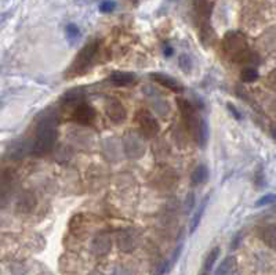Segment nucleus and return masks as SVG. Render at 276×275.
Segmentation results:
<instances>
[{"label": "nucleus", "mask_w": 276, "mask_h": 275, "mask_svg": "<svg viewBox=\"0 0 276 275\" xmlns=\"http://www.w3.org/2000/svg\"><path fill=\"white\" fill-rule=\"evenodd\" d=\"M170 1H176V0H170Z\"/></svg>", "instance_id": "nucleus-34"}, {"label": "nucleus", "mask_w": 276, "mask_h": 275, "mask_svg": "<svg viewBox=\"0 0 276 275\" xmlns=\"http://www.w3.org/2000/svg\"><path fill=\"white\" fill-rule=\"evenodd\" d=\"M135 120H137L140 130L145 137H155L161 130L158 120L155 119L153 115L148 111H138Z\"/></svg>", "instance_id": "nucleus-5"}, {"label": "nucleus", "mask_w": 276, "mask_h": 275, "mask_svg": "<svg viewBox=\"0 0 276 275\" xmlns=\"http://www.w3.org/2000/svg\"><path fill=\"white\" fill-rule=\"evenodd\" d=\"M207 199L209 198H205V201L200 203V206H199V209L195 213V216H194V219H192V223H191V234H194L197 228V226H199V223L202 220V216H203V213H205V209H206V203H207Z\"/></svg>", "instance_id": "nucleus-19"}, {"label": "nucleus", "mask_w": 276, "mask_h": 275, "mask_svg": "<svg viewBox=\"0 0 276 275\" xmlns=\"http://www.w3.org/2000/svg\"><path fill=\"white\" fill-rule=\"evenodd\" d=\"M163 53H164V55H166V57H171V55H173V53H174V50H173V49H171L169 45H164V46H163Z\"/></svg>", "instance_id": "nucleus-30"}, {"label": "nucleus", "mask_w": 276, "mask_h": 275, "mask_svg": "<svg viewBox=\"0 0 276 275\" xmlns=\"http://www.w3.org/2000/svg\"><path fill=\"white\" fill-rule=\"evenodd\" d=\"M268 83H269L274 89H276V71H274L272 74L269 75V78H268Z\"/></svg>", "instance_id": "nucleus-29"}, {"label": "nucleus", "mask_w": 276, "mask_h": 275, "mask_svg": "<svg viewBox=\"0 0 276 275\" xmlns=\"http://www.w3.org/2000/svg\"><path fill=\"white\" fill-rule=\"evenodd\" d=\"M123 151L127 158L138 159L145 154V144L143 138L135 133H127L123 138Z\"/></svg>", "instance_id": "nucleus-4"}, {"label": "nucleus", "mask_w": 276, "mask_h": 275, "mask_svg": "<svg viewBox=\"0 0 276 275\" xmlns=\"http://www.w3.org/2000/svg\"><path fill=\"white\" fill-rule=\"evenodd\" d=\"M271 134H272V137H274V140L276 141V126L271 128Z\"/></svg>", "instance_id": "nucleus-32"}, {"label": "nucleus", "mask_w": 276, "mask_h": 275, "mask_svg": "<svg viewBox=\"0 0 276 275\" xmlns=\"http://www.w3.org/2000/svg\"><path fill=\"white\" fill-rule=\"evenodd\" d=\"M261 239L269 248L276 246V226H267L261 231Z\"/></svg>", "instance_id": "nucleus-12"}, {"label": "nucleus", "mask_w": 276, "mask_h": 275, "mask_svg": "<svg viewBox=\"0 0 276 275\" xmlns=\"http://www.w3.org/2000/svg\"><path fill=\"white\" fill-rule=\"evenodd\" d=\"M207 177H209V172H207V167L205 165L197 166L195 170H194L192 176H191L194 185H199V184L205 183L206 180H207Z\"/></svg>", "instance_id": "nucleus-13"}, {"label": "nucleus", "mask_w": 276, "mask_h": 275, "mask_svg": "<svg viewBox=\"0 0 276 275\" xmlns=\"http://www.w3.org/2000/svg\"><path fill=\"white\" fill-rule=\"evenodd\" d=\"M241 238H242V234H239L236 238H235V241L232 242V249H236L238 248V243H239V241H241Z\"/></svg>", "instance_id": "nucleus-31"}, {"label": "nucleus", "mask_w": 276, "mask_h": 275, "mask_svg": "<svg viewBox=\"0 0 276 275\" xmlns=\"http://www.w3.org/2000/svg\"><path fill=\"white\" fill-rule=\"evenodd\" d=\"M223 49L227 54L231 55L232 58H235V60H238L242 54H244L249 50L246 37L239 32L227 33L223 40Z\"/></svg>", "instance_id": "nucleus-3"}, {"label": "nucleus", "mask_w": 276, "mask_h": 275, "mask_svg": "<svg viewBox=\"0 0 276 275\" xmlns=\"http://www.w3.org/2000/svg\"><path fill=\"white\" fill-rule=\"evenodd\" d=\"M135 81V75L131 72H125V71H116L111 74V82L115 86H129Z\"/></svg>", "instance_id": "nucleus-11"}, {"label": "nucleus", "mask_w": 276, "mask_h": 275, "mask_svg": "<svg viewBox=\"0 0 276 275\" xmlns=\"http://www.w3.org/2000/svg\"><path fill=\"white\" fill-rule=\"evenodd\" d=\"M105 113L114 123H122L127 118V111L123 104L116 98H109L105 102Z\"/></svg>", "instance_id": "nucleus-6"}, {"label": "nucleus", "mask_w": 276, "mask_h": 275, "mask_svg": "<svg viewBox=\"0 0 276 275\" xmlns=\"http://www.w3.org/2000/svg\"><path fill=\"white\" fill-rule=\"evenodd\" d=\"M83 92H81V89H72L69 90L68 93H65L64 94V102H66V104H72V102H76L78 105L81 104V101L83 100Z\"/></svg>", "instance_id": "nucleus-18"}, {"label": "nucleus", "mask_w": 276, "mask_h": 275, "mask_svg": "<svg viewBox=\"0 0 276 275\" xmlns=\"http://www.w3.org/2000/svg\"><path fill=\"white\" fill-rule=\"evenodd\" d=\"M153 110H155V112L158 113V115H161V116H167L170 113V111H171V108H170V104L167 102L166 100H155V102H153Z\"/></svg>", "instance_id": "nucleus-20"}, {"label": "nucleus", "mask_w": 276, "mask_h": 275, "mask_svg": "<svg viewBox=\"0 0 276 275\" xmlns=\"http://www.w3.org/2000/svg\"><path fill=\"white\" fill-rule=\"evenodd\" d=\"M179 65L184 72H189L192 69V58L188 54H181L179 57Z\"/></svg>", "instance_id": "nucleus-22"}, {"label": "nucleus", "mask_w": 276, "mask_h": 275, "mask_svg": "<svg viewBox=\"0 0 276 275\" xmlns=\"http://www.w3.org/2000/svg\"><path fill=\"white\" fill-rule=\"evenodd\" d=\"M227 107H228V110H229V112H231L232 115H233V116H235L236 119H238V120L242 119V115H241V113H239V111L236 110V107H235L233 104H228Z\"/></svg>", "instance_id": "nucleus-28"}, {"label": "nucleus", "mask_w": 276, "mask_h": 275, "mask_svg": "<svg viewBox=\"0 0 276 275\" xmlns=\"http://www.w3.org/2000/svg\"><path fill=\"white\" fill-rule=\"evenodd\" d=\"M169 261L167 260H164V261H162L159 266L156 267V273H155V275H163L167 270H169Z\"/></svg>", "instance_id": "nucleus-26"}, {"label": "nucleus", "mask_w": 276, "mask_h": 275, "mask_svg": "<svg viewBox=\"0 0 276 275\" xmlns=\"http://www.w3.org/2000/svg\"><path fill=\"white\" fill-rule=\"evenodd\" d=\"M116 245L122 252H133L137 246V235L131 229H122L116 237Z\"/></svg>", "instance_id": "nucleus-8"}, {"label": "nucleus", "mask_w": 276, "mask_h": 275, "mask_svg": "<svg viewBox=\"0 0 276 275\" xmlns=\"http://www.w3.org/2000/svg\"><path fill=\"white\" fill-rule=\"evenodd\" d=\"M207 137H209V129H207V125L203 119L202 120V126H200V131H199V140H197L200 147H205L206 143H207Z\"/></svg>", "instance_id": "nucleus-23"}, {"label": "nucleus", "mask_w": 276, "mask_h": 275, "mask_svg": "<svg viewBox=\"0 0 276 275\" xmlns=\"http://www.w3.org/2000/svg\"><path fill=\"white\" fill-rule=\"evenodd\" d=\"M151 78L155 82H158L159 84H162L163 87L169 89L171 92H182V90H184V86H182L176 78H173V76H170V75L167 74L153 72V74H151Z\"/></svg>", "instance_id": "nucleus-10"}, {"label": "nucleus", "mask_w": 276, "mask_h": 275, "mask_svg": "<svg viewBox=\"0 0 276 275\" xmlns=\"http://www.w3.org/2000/svg\"><path fill=\"white\" fill-rule=\"evenodd\" d=\"M259 71H257V68H254V66H244L241 72V79L246 83L256 82V81L259 79Z\"/></svg>", "instance_id": "nucleus-15"}, {"label": "nucleus", "mask_w": 276, "mask_h": 275, "mask_svg": "<svg viewBox=\"0 0 276 275\" xmlns=\"http://www.w3.org/2000/svg\"><path fill=\"white\" fill-rule=\"evenodd\" d=\"M202 275H209V273H203V274Z\"/></svg>", "instance_id": "nucleus-33"}, {"label": "nucleus", "mask_w": 276, "mask_h": 275, "mask_svg": "<svg viewBox=\"0 0 276 275\" xmlns=\"http://www.w3.org/2000/svg\"><path fill=\"white\" fill-rule=\"evenodd\" d=\"M65 35H66V39L69 40V43L73 45L81 39V29L76 24H68L65 28Z\"/></svg>", "instance_id": "nucleus-16"}, {"label": "nucleus", "mask_w": 276, "mask_h": 275, "mask_svg": "<svg viewBox=\"0 0 276 275\" xmlns=\"http://www.w3.org/2000/svg\"><path fill=\"white\" fill-rule=\"evenodd\" d=\"M98 49H99V42L98 40H94V42L89 43L87 46L83 47L79 51V54L76 55L73 64L71 65L68 75L69 76H78V75L84 74L90 66V64L93 63V60L96 58Z\"/></svg>", "instance_id": "nucleus-2"}, {"label": "nucleus", "mask_w": 276, "mask_h": 275, "mask_svg": "<svg viewBox=\"0 0 276 275\" xmlns=\"http://www.w3.org/2000/svg\"><path fill=\"white\" fill-rule=\"evenodd\" d=\"M112 248V239L107 232H99L91 241V252L94 256H105Z\"/></svg>", "instance_id": "nucleus-7"}, {"label": "nucleus", "mask_w": 276, "mask_h": 275, "mask_svg": "<svg viewBox=\"0 0 276 275\" xmlns=\"http://www.w3.org/2000/svg\"><path fill=\"white\" fill-rule=\"evenodd\" d=\"M96 118H97L96 111L87 104H79L73 111V119L81 125H91Z\"/></svg>", "instance_id": "nucleus-9"}, {"label": "nucleus", "mask_w": 276, "mask_h": 275, "mask_svg": "<svg viewBox=\"0 0 276 275\" xmlns=\"http://www.w3.org/2000/svg\"><path fill=\"white\" fill-rule=\"evenodd\" d=\"M220 256V248H214L205 260V264H203V273H209L211 268H213L214 263L217 261V259Z\"/></svg>", "instance_id": "nucleus-21"}, {"label": "nucleus", "mask_w": 276, "mask_h": 275, "mask_svg": "<svg viewBox=\"0 0 276 275\" xmlns=\"http://www.w3.org/2000/svg\"><path fill=\"white\" fill-rule=\"evenodd\" d=\"M116 9V1L114 0H102L101 3H99V10H101V13H112L114 10Z\"/></svg>", "instance_id": "nucleus-24"}, {"label": "nucleus", "mask_w": 276, "mask_h": 275, "mask_svg": "<svg viewBox=\"0 0 276 275\" xmlns=\"http://www.w3.org/2000/svg\"><path fill=\"white\" fill-rule=\"evenodd\" d=\"M235 264H236V261H235V257H227V259H224L223 263L220 264V267L217 268V271H215V275H228L231 274L232 270L235 268Z\"/></svg>", "instance_id": "nucleus-14"}, {"label": "nucleus", "mask_w": 276, "mask_h": 275, "mask_svg": "<svg viewBox=\"0 0 276 275\" xmlns=\"http://www.w3.org/2000/svg\"><path fill=\"white\" fill-rule=\"evenodd\" d=\"M57 116L55 113H45L36 129L35 141L32 143L33 155H46L54 147L57 138Z\"/></svg>", "instance_id": "nucleus-1"}, {"label": "nucleus", "mask_w": 276, "mask_h": 275, "mask_svg": "<svg viewBox=\"0 0 276 275\" xmlns=\"http://www.w3.org/2000/svg\"><path fill=\"white\" fill-rule=\"evenodd\" d=\"M274 202H276V195H274V194H269V195H265V196L260 198L259 201L256 202V206H265V205L274 203Z\"/></svg>", "instance_id": "nucleus-25"}, {"label": "nucleus", "mask_w": 276, "mask_h": 275, "mask_svg": "<svg viewBox=\"0 0 276 275\" xmlns=\"http://www.w3.org/2000/svg\"><path fill=\"white\" fill-rule=\"evenodd\" d=\"M35 196L32 195V194L29 193H25L22 196H21V199H19V203H18V208L21 209V210L24 211H29L33 206H35Z\"/></svg>", "instance_id": "nucleus-17"}, {"label": "nucleus", "mask_w": 276, "mask_h": 275, "mask_svg": "<svg viewBox=\"0 0 276 275\" xmlns=\"http://www.w3.org/2000/svg\"><path fill=\"white\" fill-rule=\"evenodd\" d=\"M194 205H195V196H194V194H189L187 196V202H185V211L189 213L192 210Z\"/></svg>", "instance_id": "nucleus-27"}]
</instances>
